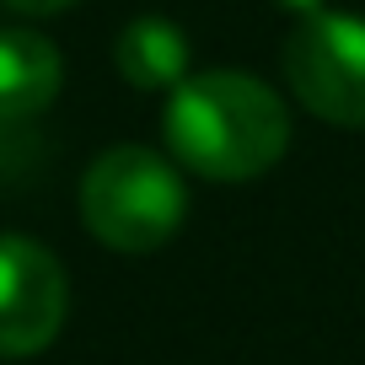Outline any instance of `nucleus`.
Wrapping results in <instances>:
<instances>
[{"mask_svg":"<svg viewBox=\"0 0 365 365\" xmlns=\"http://www.w3.org/2000/svg\"><path fill=\"white\" fill-rule=\"evenodd\" d=\"M167 150L210 182L263 178L290 150L285 97L242 70L188 76L167 97Z\"/></svg>","mask_w":365,"mask_h":365,"instance_id":"nucleus-1","label":"nucleus"},{"mask_svg":"<svg viewBox=\"0 0 365 365\" xmlns=\"http://www.w3.org/2000/svg\"><path fill=\"white\" fill-rule=\"evenodd\" d=\"M182 178L145 145H113L81 178V220L113 252H156L182 226Z\"/></svg>","mask_w":365,"mask_h":365,"instance_id":"nucleus-2","label":"nucleus"},{"mask_svg":"<svg viewBox=\"0 0 365 365\" xmlns=\"http://www.w3.org/2000/svg\"><path fill=\"white\" fill-rule=\"evenodd\" d=\"M285 81L312 118L365 129V16L312 11L285 38Z\"/></svg>","mask_w":365,"mask_h":365,"instance_id":"nucleus-3","label":"nucleus"},{"mask_svg":"<svg viewBox=\"0 0 365 365\" xmlns=\"http://www.w3.org/2000/svg\"><path fill=\"white\" fill-rule=\"evenodd\" d=\"M70 312L59 258L33 237H0V360L43 354Z\"/></svg>","mask_w":365,"mask_h":365,"instance_id":"nucleus-4","label":"nucleus"},{"mask_svg":"<svg viewBox=\"0 0 365 365\" xmlns=\"http://www.w3.org/2000/svg\"><path fill=\"white\" fill-rule=\"evenodd\" d=\"M59 48L43 33L27 27H6L0 33V124H22L38 118L59 97Z\"/></svg>","mask_w":365,"mask_h":365,"instance_id":"nucleus-5","label":"nucleus"},{"mask_svg":"<svg viewBox=\"0 0 365 365\" xmlns=\"http://www.w3.org/2000/svg\"><path fill=\"white\" fill-rule=\"evenodd\" d=\"M188 59H194V48L182 38V27L167 16H135L113 43L118 76L140 91H178L188 81Z\"/></svg>","mask_w":365,"mask_h":365,"instance_id":"nucleus-6","label":"nucleus"},{"mask_svg":"<svg viewBox=\"0 0 365 365\" xmlns=\"http://www.w3.org/2000/svg\"><path fill=\"white\" fill-rule=\"evenodd\" d=\"M11 11H22V16H54V11H70L76 0H6Z\"/></svg>","mask_w":365,"mask_h":365,"instance_id":"nucleus-7","label":"nucleus"},{"mask_svg":"<svg viewBox=\"0 0 365 365\" xmlns=\"http://www.w3.org/2000/svg\"><path fill=\"white\" fill-rule=\"evenodd\" d=\"M285 11H296V16H312V11H328V0H279Z\"/></svg>","mask_w":365,"mask_h":365,"instance_id":"nucleus-8","label":"nucleus"}]
</instances>
